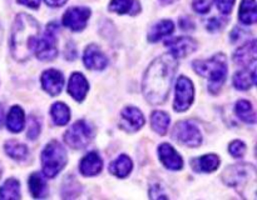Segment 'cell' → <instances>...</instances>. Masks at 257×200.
<instances>
[{
    "mask_svg": "<svg viewBox=\"0 0 257 200\" xmlns=\"http://www.w3.org/2000/svg\"><path fill=\"white\" fill-rule=\"evenodd\" d=\"M90 10L88 8L75 6L70 8L63 15V24L72 32H82L87 26Z\"/></svg>",
    "mask_w": 257,
    "mask_h": 200,
    "instance_id": "obj_10",
    "label": "cell"
},
{
    "mask_svg": "<svg viewBox=\"0 0 257 200\" xmlns=\"http://www.w3.org/2000/svg\"><path fill=\"white\" fill-rule=\"evenodd\" d=\"M45 4L49 5V6L53 8H58V6H62L67 2V0H44Z\"/></svg>",
    "mask_w": 257,
    "mask_h": 200,
    "instance_id": "obj_40",
    "label": "cell"
},
{
    "mask_svg": "<svg viewBox=\"0 0 257 200\" xmlns=\"http://www.w3.org/2000/svg\"><path fill=\"white\" fill-rule=\"evenodd\" d=\"M67 152L64 146L57 140H53L45 145L42 152L43 174L47 178H54L67 165Z\"/></svg>",
    "mask_w": 257,
    "mask_h": 200,
    "instance_id": "obj_5",
    "label": "cell"
},
{
    "mask_svg": "<svg viewBox=\"0 0 257 200\" xmlns=\"http://www.w3.org/2000/svg\"><path fill=\"white\" fill-rule=\"evenodd\" d=\"M103 169V162L97 152H90L80 160L79 170L84 176H94Z\"/></svg>",
    "mask_w": 257,
    "mask_h": 200,
    "instance_id": "obj_18",
    "label": "cell"
},
{
    "mask_svg": "<svg viewBox=\"0 0 257 200\" xmlns=\"http://www.w3.org/2000/svg\"><path fill=\"white\" fill-rule=\"evenodd\" d=\"M39 38V24L28 14H19L13 24L10 36L12 55L18 62H25L34 54L35 44Z\"/></svg>",
    "mask_w": 257,
    "mask_h": 200,
    "instance_id": "obj_2",
    "label": "cell"
},
{
    "mask_svg": "<svg viewBox=\"0 0 257 200\" xmlns=\"http://www.w3.org/2000/svg\"><path fill=\"white\" fill-rule=\"evenodd\" d=\"M93 136L92 126L84 120H78L64 132V142L72 149H84L90 144Z\"/></svg>",
    "mask_w": 257,
    "mask_h": 200,
    "instance_id": "obj_7",
    "label": "cell"
},
{
    "mask_svg": "<svg viewBox=\"0 0 257 200\" xmlns=\"http://www.w3.org/2000/svg\"><path fill=\"white\" fill-rule=\"evenodd\" d=\"M83 62L89 70H103L108 65L107 56L94 44H90L89 46H87L84 55H83Z\"/></svg>",
    "mask_w": 257,
    "mask_h": 200,
    "instance_id": "obj_13",
    "label": "cell"
},
{
    "mask_svg": "<svg viewBox=\"0 0 257 200\" xmlns=\"http://www.w3.org/2000/svg\"><path fill=\"white\" fill-rule=\"evenodd\" d=\"M172 138L180 144L190 148H197L202 144V135L197 125L190 120H182L175 125Z\"/></svg>",
    "mask_w": 257,
    "mask_h": 200,
    "instance_id": "obj_8",
    "label": "cell"
},
{
    "mask_svg": "<svg viewBox=\"0 0 257 200\" xmlns=\"http://www.w3.org/2000/svg\"><path fill=\"white\" fill-rule=\"evenodd\" d=\"M256 82V66L240 70L233 75V85L238 90H248Z\"/></svg>",
    "mask_w": 257,
    "mask_h": 200,
    "instance_id": "obj_20",
    "label": "cell"
},
{
    "mask_svg": "<svg viewBox=\"0 0 257 200\" xmlns=\"http://www.w3.org/2000/svg\"><path fill=\"white\" fill-rule=\"evenodd\" d=\"M236 115L240 118L242 122H247V124H255L256 122V115L253 112L252 104L248 100L241 99L236 102L235 105Z\"/></svg>",
    "mask_w": 257,
    "mask_h": 200,
    "instance_id": "obj_28",
    "label": "cell"
},
{
    "mask_svg": "<svg viewBox=\"0 0 257 200\" xmlns=\"http://www.w3.org/2000/svg\"><path fill=\"white\" fill-rule=\"evenodd\" d=\"M176 0H160V2L162 5H170V4H172V2H175Z\"/></svg>",
    "mask_w": 257,
    "mask_h": 200,
    "instance_id": "obj_42",
    "label": "cell"
},
{
    "mask_svg": "<svg viewBox=\"0 0 257 200\" xmlns=\"http://www.w3.org/2000/svg\"><path fill=\"white\" fill-rule=\"evenodd\" d=\"M222 180L227 186L235 188L245 199L256 198V168L252 164L240 162L226 168L222 172Z\"/></svg>",
    "mask_w": 257,
    "mask_h": 200,
    "instance_id": "obj_3",
    "label": "cell"
},
{
    "mask_svg": "<svg viewBox=\"0 0 257 200\" xmlns=\"http://www.w3.org/2000/svg\"><path fill=\"white\" fill-rule=\"evenodd\" d=\"M228 152H230V154L232 155L233 158L240 159V158H242L243 155H245L246 144L243 142H241V140H235V142H231L230 146H228Z\"/></svg>",
    "mask_w": 257,
    "mask_h": 200,
    "instance_id": "obj_33",
    "label": "cell"
},
{
    "mask_svg": "<svg viewBox=\"0 0 257 200\" xmlns=\"http://www.w3.org/2000/svg\"><path fill=\"white\" fill-rule=\"evenodd\" d=\"M158 156L161 162L170 170H181L183 168V160L175 148L168 142H163L158 148Z\"/></svg>",
    "mask_w": 257,
    "mask_h": 200,
    "instance_id": "obj_12",
    "label": "cell"
},
{
    "mask_svg": "<svg viewBox=\"0 0 257 200\" xmlns=\"http://www.w3.org/2000/svg\"><path fill=\"white\" fill-rule=\"evenodd\" d=\"M42 86L48 94L58 95L64 86V76L59 70H45L42 74Z\"/></svg>",
    "mask_w": 257,
    "mask_h": 200,
    "instance_id": "obj_14",
    "label": "cell"
},
{
    "mask_svg": "<svg viewBox=\"0 0 257 200\" xmlns=\"http://www.w3.org/2000/svg\"><path fill=\"white\" fill-rule=\"evenodd\" d=\"M2 172H3V170H2V165H0V176H2Z\"/></svg>",
    "mask_w": 257,
    "mask_h": 200,
    "instance_id": "obj_43",
    "label": "cell"
},
{
    "mask_svg": "<svg viewBox=\"0 0 257 200\" xmlns=\"http://www.w3.org/2000/svg\"><path fill=\"white\" fill-rule=\"evenodd\" d=\"M151 126L157 134L165 135L170 126V115L161 110H156L151 115Z\"/></svg>",
    "mask_w": 257,
    "mask_h": 200,
    "instance_id": "obj_27",
    "label": "cell"
},
{
    "mask_svg": "<svg viewBox=\"0 0 257 200\" xmlns=\"http://www.w3.org/2000/svg\"><path fill=\"white\" fill-rule=\"evenodd\" d=\"M122 122L127 130L137 132L145 125V116L137 108L127 106L122 110Z\"/></svg>",
    "mask_w": 257,
    "mask_h": 200,
    "instance_id": "obj_17",
    "label": "cell"
},
{
    "mask_svg": "<svg viewBox=\"0 0 257 200\" xmlns=\"http://www.w3.org/2000/svg\"><path fill=\"white\" fill-rule=\"evenodd\" d=\"M25 125V114L24 110L18 105H14L9 110L7 116V126L12 132H20L24 129Z\"/></svg>",
    "mask_w": 257,
    "mask_h": 200,
    "instance_id": "obj_21",
    "label": "cell"
},
{
    "mask_svg": "<svg viewBox=\"0 0 257 200\" xmlns=\"http://www.w3.org/2000/svg\"><path fill=\"white\" fill-rule=\"evenodd\" d=\"M235 5V0H216V6L222 14H230Z\"/></svg>",
    "mask_w": 257,
    "mask_h": 200,
    "instance_id": "obj_35",
    "label": "cell"
},
{
    "mask_svg": "<svg viewBox=\"0 0 257 200\" xmlns=\"http://www.w3.org/2000/svg\"><path fill=\"white\" fill-rule=\"evenodd\" d=\"M50 114H52L54 124L59 125V126H63V125L67 124L70 119L69 108H68L64 102H54V104L52 105V108H50Z\"/></svg>",
    "mask_w": 257,
    "mask_h": 200,
    "instance_id": "obj_30",
    "label": "cell"
},
{
    "mask_svg": "<svg viewBox=\"0 0 257 200\" xmlns=\"http://www.w3.org/2000/svg\"><path fill=\"white\" fill-rule=\"evenodd\" d=\"M180 26L182 28L183 30H192L193 28H195V24H193V22L190 18H181Z\"/></svg>",
    "mask_w": 257,
    "mask_h": 200,
    "instance_id": "obj_38",
    "label": "cell"
},
{
    "mask_svg": "<svg viewBox=\"0 0 257 200\" xmlns=\"http://www.w3.org/2000/svg\"><path fill=\"white\" fill-rule=\"evenodd\" d=\"M0 199H20V184L17 179H8L0 186Z\"/></svg>",
    "mask_w": 257,
    "mask_h": 200,
    "instance_id": "obj_31",
    "label": "cell"
},
{
    "mask_svg": "<svg viewBox=\"0 0 257 200\" xmlns=\"http://www.w3.org/2000/svg\"><path fill=\"white\" fill-rule=\"evenodd\" d=\"M3 122H4V106L0 104V128L3 126Z\"/></svg>",
    "mask_w": 257,
    "mask_h": 200,
    "instance_id": "obj_41",
    "label": "cell"
},
{
    "mask_svg": "<svg viewBox=\"0 0 257 200\" xmlns=\"http://www.w3.org/2000/svg\"><path fill=\"white\" fill-rule=\"evenodd\" d=\"M233 60L236 64L242 65V66H256V40L251 39L250 42H245L242 46L238 48L233 54Z\"/></svg>",
    "mask_w": 257,
    "mask_h": 200,
    "instance_id": "obj_15",
    "label": "cell"
},
{
    "mask_svg": "<svg viewBox=\"0 0 257 200\" xmlns=\"http://www.w3.org/2000/svg\"><path fill=\"white\" fill-rule=\"evenodd\" d=\"M40 134V122L35 116H29L28 119V132L27 138L30 140H35Z\"/></svg>",
    "mask_w": 257,
    "mask_h": 200,
    "instance_id": "obj_32",
    "label": "cell"
},
{
    "mask_svg": "<svg viewBox=\"0 0 257 200\" xmlns=\"http://www.w3.org/2000/svg\"><path fill=\"white\" fill-rule=\"evenodd\" d=\"M5 152L9 155L10 158L15 160H24L27 159L28 154H29V150H28V146L23 142H17V140L12 139L8 140L4 144Z\"/></svg>",
    "mask_w": 257,
    "mask_h": 200,
    "instance_id": "obj_29",
    "label": "cell"
},
{
    "mask_svg": "<svg viewBox=\"0 0 257 200\" xmlns=\"http://www.w3.org/2000/svg\"><path fill=\"white\" fill-rule=\"evenodd\" d=\"M57 29L58 25L54 22L48 25L47 30L40 38H38L37 44H35L34 54L37 58L43 62H52L57 58L58 48H57Z\"/></svg>",
    "mask_w": 257,
    "mask_h": 200,
    "instance_id": "obj_6",
    "label": "cell"
},
{
    "mask_svg": "<svg viewBox=\"0 0 257 200\" xmlns=\"http://www.w3.org/2000/svg\"><path fill=\"white\" fill-rule=\"evenodd\" d=\"M211 4H212V0H193L192 2L193 9L198 14H206L210 12Z\"/></svg>",
    "mask_w": 257,
    "mask_h": 200,
    "instance_id": "obj_34",
    "label": "cell"
},
{
    "mask_svg": "<svg viewBox=\"0 0 257 200\" xmlns=\"http://www.w3.org/2000/svg\"><path fill=\"white\" fill-rule=\"evenodd\" d=\"M177 66V59L171 54H162L151 62L142 82L143 95L150 104L160 105L166 102Z\"/></svg>",
    "mask_w": 257,
    "mask_h": 200,
    "instance_id": "obj_1",
    "label": "cell"
},
{
    "mask_svg": "<svg viewBox=\"0 0 257 200\" xmlns=\"http://www.w3.org/2000/svg\"><path fill=\"white\" fill-rule=\"evenodd\" d=\"M0 38H2V29H0Z\"/></svg>",
    "mask_w": 257,
    "mask_h": 200,
    "instance_id": "obj_44",
    "label": "cell"
},
{
    "mask_svg": "<svg viewBox=\"0 0 257 200\" xmlns=\"http://www.w3.org/2000/svg\"><path fill=\"white\" fill-rule=\"evenodd\" d=\"M89 84L82 72H73L68 82V92L77 102H83L87 96Z\"/></svg>",
    "mask_w": 257,
    "mask_h": 200,
    "instance_id": "obj_16",
    "label": "cell"
},
{
    "mask_svg": "<svg viewBox=\"0 0 257 200\" xmlns=\"http://www.w3.org/2000/svg\"><path fill=\"white\" fill-rule=\"evenodd\" d=\"M193 69L201 76L208 79V89L211 92H216L220 90L227 78V58L223 54L213 55L208 60H196L193 62Z\"/></svg>",
    "mask_w": 257,
    "mask_h": 200,
    "instance_id": "obj_4",
    "label": "cell"
},
{
    "mask_svg": "<svg viewBox=\"0 0 257 200\" xmlns=\"http://www.w3.org/2000/svg\"><path fill=\"white\" fill-rule=\"evenodd\" d=\"M165 45L170 49V54L175 56L176 59L188 56L197 48L196 40L188 36H178L173 38V39H168L165 42Z\"/></svg>",
    "mask_w": 257,
    "mask_h": 200,
    "instance_id": "obj_11",
    "label": "cell"
},
{
    "mask_svg": "<svg viewBox=\"0 0 257 200\" xmlns=\"http://www.w3.org/2000/svg\"><path fill=\"white\" fill-rule=\"evenodd\" d=\"M132 168V160H131V158L125 154L119 155V156L109 165L110 172L118 178H125L127 175H130Z\"/></svg>",
    "mask_w": 257,
    "mask_h": 200,
    "instance_id": "obj_25",
    "label": "cell"
},
{
    "mask_svg": "<svg viewBox=\"0 0 257 200\" xmlns=\"http://www.w3.org/2000/svg\"><path fill=\"white\" fill-rule=\"evenodd\" d=\"M65 185H67V190H64V194L63 196H67V194L69 192H73V195L77 196L79 194V185H78L77 182H70V180H67L65 182Z\"/></svg>",
    "mask_w": 257,
    "mask_h": 200,
    "instance_id": "obj_37",
    "label": "cell"
},
{
    "mask_svg": "<svg viewBox=\"0 0 257 200\" xmlns=\"http://www.w3.org/2000/svg\"><path fill=\"white\" fill-rule=\"evenodd\" d=\"M19 4L25 5L28 8H32V9H38L40 5V0H17Z\"/></svg>",
    "mask_w": 257,
    "mask_h": 200,
    "instance_id": "obj_39",
    "label": "cell"
},
{
    "mask_svg": "<svg viewBox=\"0 0 257 200\" xmlns=\"http://www.w3.org/2000/svg\"><path fill=\"white\" fill-rule=\"evenodd\" d=\"M141 5L137 0H112L109 4L110 12L117 14L135 15L140 12Z\"/></svg>",
    "mask_w": 257,
    "mask_h": 200,
    "instance_id": "obj_24",
    "label": "cell"
},
{
    "mask_svg": "<svg viewBox=\"0 0 257 200\" xmlns=\"http://www.w3.org/2000/svg\"><path fill=\"white\" fill-rule=\"evenodd\" d=\"M241 22L246 25L255 24L257 20V6L255 0H242L238 12Z\"/></svg>",
    "mask_w": 257,
    "mask_h": 200,
    "instance_id": "obj_26",
    "label": "cell"
},
{
    "mask_svg": "<svg viewBox=\"0 0 257 200\" xmlns=\"http://www.w3.org/2000/svg\"><path fill=\"white\" fill-rule=\"evenodd\" d=\"M173 30H175V24L172 20H161L160 22L152 26L150 34H148V40L151 42H160L161 39L172 34Z\"/></svg>",
    "mask_w": 257,
    "mask_h": 200,
    "instance_id": "obj_22",
    "label": "cell"
},
{
    "mask_svg": "<svg viewBox=\"0 0 257 200\" xmlns=\"http://www.w3.org/2000/svg\"><path fill=\"white\" fill-rule=\"evenodd\" d=\"M29 190L37 199H43L48 195V184L40 172H33L29 176Z\"/></svg>",
    "mask_w": 257,
    "mask_h": 200,
    "instance_id": "obj_23",
    "label": "cell"
},
{
    "mask_svg": "<svg viewBox=\"0 0 257 200\" xmlns=\"http://www.w3.org/2000/svg\"><path fill=\"white\" fill-rule=\"evenodd\" d=\"M193 170L198 172H212L220 166V158L216 154L202 155L191 162Z\"/></svg>",
    "mask_w": 257,
    "mask_h": 200,
    "instance_id": "obj_19",
    "label": "cell"
},
{
    "mask_svg": "<svg viewBox=\"0 0 257 200\" xmlns=\"http://www.w3.org/2000/svg\"><path fill=\"white\" fill-rule=\"evenodd\" d=\"M195 99V86L192 82L186 76H180L176 82V95H175V108L176 112H186Z\"/></svg>",
    "mask_w": 257,
    "mask_h": 200,
    "instance_id": "obj_9",
    "label": "cell"
},
{
    "mask_svg": "<svg viewBox=\"0 0 257 200\" xmlns=\"http://www.w3.org/2000/svg\"><path fill=\"white\" fill-rule=\"evenodd\" d=\"M226 24L225 19H220V18H212L210 19V22H207V29L210 32H217L223 28V25Z\"/></svg>",
    "mask_w": 257,
    "mask_h": 200,
    "instance_id": "obj_36",
    "label": "cell"
}]
</instances>
